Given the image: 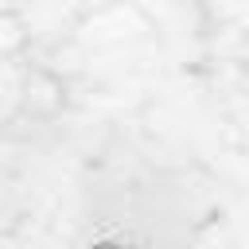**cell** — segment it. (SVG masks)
<instances>
[{"instance_id":"6da1fadb","label":"cell","mask_w":249,"mask_h":249,"mask_svg":"<svg viewBox=\"0 0 249 249\" xmlns=\"http://www.w3.org/2000/svg\"><path fill=\"white\" fill-rule=\"evenodd\" d=\"M89 249H128V245H121V241H93Z\"/></svg>"}]
</instances>
